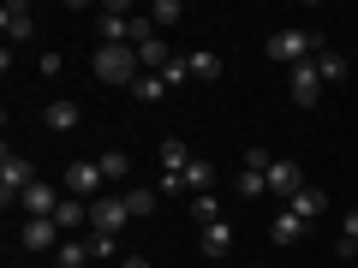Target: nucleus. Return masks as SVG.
<instances>
[{"label":"nucleus","mask_w":358,"mask_h":268,"mask_svg":"<svg viewBox=\"0 0 358 268\" xmlns=\"http://www.w3.org/2000/svg\"><path fill=\"white\" fill-rule=\"evenodd\" d=\"M90 72H96V84H138L143 77V66H138V48L131 42H114V48H96L90 54Z\"/></svg>","instance_id":"1"},{"label":"nucleus","mask_w":358,"mask_h":268,"mask_svg":"<svg viewBox=\"0 0 358 268\" xmlns=\"http://www.w3.org/2000/svg\"><path fill=\"white\" fill-rule=\"evenodd\" d=\"M322 54V42L310 36V30H275L268 36V60H281V66H305V60H317Z\"/></svg>","instance_id":"2"},{"label":"nucleus","mask_w":358,"mask_h":268,"mask_svg":"<svg viewBox=\"0 0 358 268\" xmlns=\"http://www.w3.org/2000/svg\"><path fill=\"white\" fill-rule=\"evenodd\" d=\"M30 185H36V167H30L24 155H13V149H6V155H0V203H6V209H18V197H24Z\"/></svg>","instance_id":"3"},{"label":"nucleus","mask_w":358,"mask_h":268,"mask_svg":"<svg viewBox=\"0 0 358 268\" xmlns=\"http://www.w3.org/2000/svg\"><path fill=\"white\" fill-rule=\"evenodd\" d=\"M60 185L78 197V203H96V197H102V185H108V179H102V161H72Z\"/></svg>","instance_id":"4"},{"label":"nucleus","mask_w":358,"mask_h":268,"mask_svg":"<svg viewBox=\"0 0 358 268\" xmlns=\"http://www.w3.org/2000/svg\"><path fill=\"white\" fill-rule=\"evenodd\" d=\"M126 221H131L126 197H96V203H90V232H108V239H120V232H126Z\"/></svg>","instance_id":"5"},{"label":"nucleus","mask_w":358,"mask_h":268,"mask_svg":"<svg viewBox=\"0 0 358 268\" xmlns=\"http://www.w3.org/2000/svg\"><path fill=\"white\" fill-rule=\"evenodd\" d=\"M18 209H24V221H42V215L54 221V209H60V191H54L48 179H36V185H30V191L18 197Z\"/></svg>","instance_id":"6"},{"label":"nucleus","mask_w":358,"mask_h":268,"mask_svg":"<svg viewBox=\"0 0 358 268\" xmlns=\"http://www.w3.org/2000/svg\"><path fill=\"white\" fill-rule=\"evenodd\" d=\"M0 30H6V42L36 36V13H30L24 0H6V6H0Z\"/></svg>","instance_id":"7"},{"label":"nucleus","mask_w":358,"mask_h":268,"mask_svg":"<svg viewBox=\"0 0 358 268\" xmlns=\"http://www.w3.org/2000/svg\"><path fill=\"white\" fill-rule=\"evenodd\" d=\"M287 89H293V102H299V107H317L329 84H322V77H317V66L305 60V66H293V84H287Z\"/></svg>","instance_id":"8"},{"label":"nucleus","mask_w":358,"mask_h":268,"mask_svg":"<svg viewBox=\"0 0 358 268\" xmlns=\"http://www.w3.org/2000/svg\"><path fill=\"white\" fill-rule=\"evenodd\" d=\"M96 30H102V48H114V42H131V13H126V6H102Z\"/></svg>","instance_id":"9"},{"label":"nucleus","mask_w":358,"mask_h":268,"mask_svg":"<svg viewBox=\"0 0 358 268\" xmlns=\"http://www.w3.org/2000/svg\"><path fill=\"white\" fill-rule=\"evenodd\" d=\"M18 244H24V251H60V227H54L48 215H42V221H24Z\"/></svg>","instance_id":"10"},{"label":"nucleus","mask_w":358,"mask_h":268,"mask_svg":"<svg viewBox=\"0 0 358 268\" xmlns=\"http://www.w3.org/2000/svg\"><path fill=\"white\" fill-rule=\"evenodd\" d=\"M155 161H162V173H185L197 155L185 149V137H162V143H155Z\"/></svg>","instance_id":"11"},{"label":"nucleus","mask_w":358,"mask_h":268,"mask_svg":"<svg viewBox=\"0 0 358 268\" xmlns=\"http://www.w3.org/2000/svg\"><path fill=\"white\" fill-rule=\"evenodd\" d=\"M268 191L293 203V197L305 191V179H299V167H293V161H275V167H268Z\"/></svg>","instance_id":"12"},{"label":"nucleus","mask_w":358,"mask_h":268,"mask_svg":"<svg viewBox=\"0 0 358 268\" xmlns=\"http://www.w3.org/2000/svg\"><path fill=\"white\" fill-rule=\"evenodd\" d=\"M197 244H203V256H227L233 251V227L227 221H209V227H197Z\"/></svg>","instance_id":"13"},{"label":"nucleus","mask_w":358,"mask_h":268,"mask_svg":"<svg viewBox=\"0 0 358 268\" xmlns=\"http://www.w3.org/2000/svg\"><path fill=\"white\" fill-rule=\"evenodd\" d=\"M305 227H310V221H299L293 209H281V215L268 221V239H275V244H299V239H305Z\"/></svg>","instance_id":"14"},{"label":"nucleus","mask_w":358,"mask_h":268,"mask_svg":"<svg viewBox=\"0 0 358 268\" xmlns=\"http://www.w3.org/2000/svg\"><path fill=\"white\" fill-rule=\"evenodd\" d=\"M138 66H143V72H167V66H173V54H167V42H162V36L138 42Z\"/></svg>","instance_id":"15"},{"label":"nucleus","mask_w":358,"mask_h":268,"mask_svg":"<svg viewBox=\"0 0 358 268\" xmlns=\"http://www.w3.org/2000/svg\"><path fill=\"white\" fill-rule=\"evenodd\" d=\"M54 227H60V232L90 227V203H78V197H60V209H54Z\"/></svg>","instance_id":"16"},{"label":"nucleus","mask_w":358,"mask_h":268,"mask_svg":"<svg viewBox=\"0 0 358 268\" xmlns=\"http://www.w3.org/2000/svg\"><path fill=\"white\" fill-rule=\"evenodd\" d=\"M310 66H317V77H322V84H346V54H341V48H322Z\"/></svg>","instance_id":"17"},{"label":"nucleus","mask_w":358,"mask_h":268,"mask_svg":"<svg viewBox=\"0 0 358 268\" xmlns=\"http://www.w3.org/2000/svg\"><path fill=\"white\" fill-rule=\"evenodd\" d=\"M185 66H192V77H203V84H215L227 66H221V54H209V48H197V54H185Z\"/></svg>","instance_id":"18"},{"label":"nucleus","mask_w":358,"mask_h":268,"mask_svg":"<svg viewBox=\"0 0 358 268\" xmlns=\"http://www.w3.org/2000/svg\"><path fill=\"white\" fill-rule=\"evenodd\" d=\"M96 161H102V179H108V185H126V179H131V155H126V149H108V155H96Z\"/></svg>","instance_id":"19"},{"label":"nucleus","mask_w":358,"mask_h":268,"mask_svg":"<svg viewBox=\"0 0 358 268\" xmlns=\"http://www.w3.org/2000/svg\"><path fill=\"white\" fill-rule=\"evenodd\" d=\"M287 209H293V215H299V221H317V215H322V209H329V197H322V191H317V185H305V191H299V197H293V203H287Z\"/></svg>","instance_id":"20"},{"label":"nucleus","mask_w":358,"mask_h":268,"mask_svg":"<svg viewBox=\"0 0 358 268\" xmlns=\"http://www.w3.org/2000/svg\"><path fill=\"white\" fill-rule=\"evenodd\" d=\"M42 126L48 131H72L78 126V102H48L42 107Z\"/></svg>","instance_id":"21"},{"label":"nucleus","mask_w":358,"mask_h":268,"mask_svg":"<svg viewBox=\"0 0 358 268\" xmlns=\"http://www.w3.org/2000/svg\"><path fill=\"white\" fill-rule=\"evenodd\" d=\"M54 262H60V268H84V262H90V239H60Z\"/></svg>","instance_id":"22"},{"label":"nucleus","mask_w":358,"mask_h":268,"mask_svg":"<svg viewBox=\"0 0 358 268\" xmlns=\"http://www.w3.org/2000/svg\"><path fill=\"white\" fill-rule=\"evenodd\" d=\"M179 185H185V191H197V197H203L209 185H215V167H209V161H192V167H185V173H179Z\"/></svg>","instance_id":"23"},{"label":"nucleus","mask_w":358,"mask_h":268,"mask_svg":"<svg viewBox=\"0 0 358 268\" xmlns=\"http://www.w3.org/2000/svg\"><path fill=\"white\" fill-rule=\"evenodd\" d=\"M131 96H138V102H162V96H167V77L162 72H143L138 84H131Z\"/></svg>","instance_id":"24"},{"label":"nucleus","mask_w":358,"mask_h":268,"mask_svg":"<svg viewBox=\"0 0 358 268\" xmlns=\"http://www.w3.org/2000/svg\"><path fill=\"white\" fill-rule=\"evenodd\" d=\"M126 209H131V221L155 215V191H150V185H131V191H126Z\"/></svg>","instance_id":"25"},{"label":"nucleus","mask_w":358,"mask_h":268,"mask_svg":"<svg viewBox=\"0 0 358 268\" xmlns=\"http://www.w3.org/2000/svg\"><path fill=\"white\" fill-rule=\"evenodd\" d=\"M150 18H155V30H167V24H179V18H185V6H179V0H155Z\"/></svg>","instance_id":"26"},{"label":"nucleus","mask_w":358,"mask_h":268,"mask_svg":"<svg viewBox=\"0 0 358 268\" xmlns=\"http://www.w3.org/2000/svg\"><path fill=\"white\" fill-rule=\"evenodd\" d=\"M239 191H245V197H263V191H268V173H257V167H239Z\"/></svg>","instance_id":"27"},{"label":"nucleus","mask_w":358,"mask_h":268,"mask_svg":"<svg viewBox=\"0 0 358 268\" xmlns=\"http://www.w3.org/2000/svg\"><path fill=\"white\" fill-rule=\"evenodd\" d=\"M192 215H197V227H209V221H221V203H215V197H192Z\"/></svg>","instance_id":"28"},{"label":"nucleus","mask_w":358,"mask_h":268,"mask_svg":"<svg viewBox=\"0 0 358 268\" xmlns=\"http://www.w3.org/2000/svg\"><path fill=\"white\" fill-rule=\"evenodd\" d=\"M120 239H108V232H90V256H114Z\"/></svg>","instance_id":"29"},{"label":"nucleus","mask_w":358,"mask_h":268,"mask_svg":"<svg viewBox=\"0 0 358 268\" xmlns=\"http://www.w3.org/2000/svg\"><path fill=\"white\" fill-rule=\"evenodd\" d=\"M162 77H167V89H179V84H185V77H192V66H185V60H179V54H173V66H167Z\"/></svg>","instance_id":"30"},{"label":"nucleus","mask_w":358,"mask_h":268,"mask_svg":"<svg viewBox=\"0 0 358 268\" xmlns=\"http://www.w3.org/2000/svg\"><path fill=\"white\" fill-rule=\"evenodd\" d=\"M341 239H352V244H358V209H346V227H341Z\"/></svg>","instance_id":"31"},{"label":"nucleus","mask_w":358,"mask_h":268,"mask_svg":"<svg viewBox=\"0 0 358 268\" xmlns=\"http://www.w3.org/2000/svg\"><path fill=\"white\" fill-rule=\"evenodd\" d=\"M120 268H150V256H126V262H120Z\"/></svg>","instance_id":"32"}]
</instances>
